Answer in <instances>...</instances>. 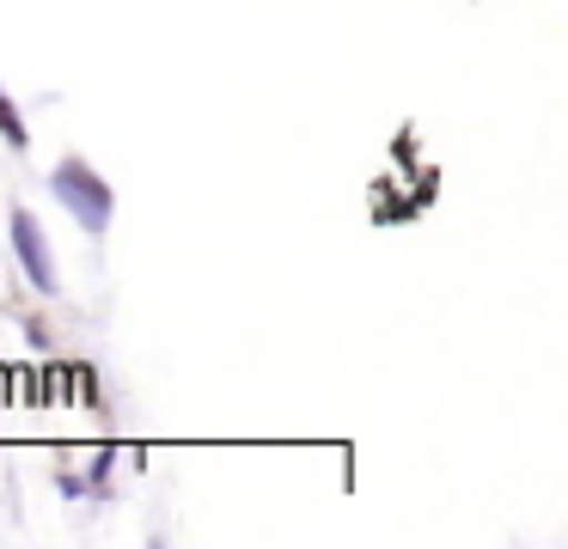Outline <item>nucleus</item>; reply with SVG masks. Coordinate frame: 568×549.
<instances>
[{
	"label": "nucleus",
	"instance_id": "2",
	"mask_svg": "<svg viewBox=\"0 0 568 549\" xmlns=\"http://www.w3.org/2000/svg\"><path fill=\"white\" fill-rule=\"evenodd\" d=\"M13 251H19V263H26V281H31V287H38V293H55V256H50V238H43L38 214H26V207L13 214Z\"/></svg>",
	"mask_w": 568,
	"mask_h": 549
},
{
	"label": "nucleus",
	"instance_id": "1",
	"mask_svg": "<svg viewBox=\"0 0 568 549\" xmlns=\"http://www.w3.org/2000/svg\"><path fill=\"white\" fill-rule=\"evenodd\" d=\"M50 190H55V202L68 207V214L80 220V226L99 238L104 226H111V214H116V195H111V183L99 177V171L87 165V159H62L55 165V177H50Z\"/></svg>",
	"mask_w": 568,
	"mask_h": 549
},
{
	"label": "nucleus",
	"instance_id": "3",
	"mask_svg": "<svg viewBox=\"0 0 568 549\" xmlns=\"http://www.w3.org/2000/svg\"><path fill=\"white\" fill-rule=\"evenodd\" d=\"M0 141H13V146H26V116H19L13 104H7V92H0Z\"/></svg>",
	"mask_w": 568,
	"mask_h": 549
}]
</instances>
